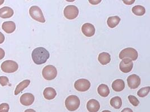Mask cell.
Returning a JSON list of instances; mask_svg holds the SVG:
<instances>
[{"label":"cell","instance_id":"cell-13","mask_svg":"<svg viewBox=\"0 0 150 112\" xmlns=\"http://www.w3.org/2000/svg\"><path fill=\"white\" fill-rule=\"evenodd\" d=\"M87 108L89 112H97L100 108V104L95 99H91L87 102Z\"/></svg>","mask_w":150,"mask_h":112},{"label":"cell","instance_id":"cell-16","mask_svg":"<svg viewBox=\"0 0 150 112\" xmlns=\"http://www.w3.org/2000/svg\"><path fill=\"white\" fill-rule=\"evenodd\" d=\"M112 88L116 92L123 91L125 88V83L122 79H117L112 83Z\"/></svg>","mask_w":150,"mask_h":112},{"label":"cell","instance_id":"cell-26","mask_svg":"<svg viewBox=\"0 0 150 112\" xmlns=\"http://www.w3.org/2000/svg\"><path fill=\"white\" fill-rule=\"evenodd\" d=\"M10 106L7 103H2L0 104V112H8Z\"/></svg>","mask_w":150,"mask_h":112},{"label":"cell","instance_id":"cell-33","mask_svg":"<svg viewBox=\"0 0 150 112\" xmlns=\"http://www.w3.org/2000/svg\"><path fill=\"white\" fill-rule=\"evenodd\" d=\"M24 112H36L34 110L32 109H28L25 111Z\"/></svg>","mask_w":150,"mask_h":112},{"label":"cell","instance_id":"cell-35","mask_svg":"<svg viewBox=\"0 0 150 112\" xmlns=\"http://www.w3.org/2000/svg\"><path fill=\"white\" fill-rule=\"evenodd\" d=\"M102 112H110V111H108V110H105V111H103Z\"/></svg>","mask_w":150,"mask_h":112},{"label":"cell","instance_id":"cell-7","mask_svg":"<svg viewBox=\"0 0 150 112\" xmlns=\"http://www.w3.org/2000/svg\"><path fill=\"white\" fill-rule=\"evenodd\" d=\"M64 15L68 20H73L79 15V10L75 5H68L64 10Z\"/></svg>","mask_w":150,"mask_h":112},{"label":"cell","instance_id":"cell-2","mask_svg":"<svg viewBox=\"0 0 150 112\" xmlns=\"http://www.w3.org/2000/svg\"><path fill=\"white\" fill-rule=\"evenodd\" d=\"M65 106L67 109L71 112L75 111L80 106L81 102L79 98L76 95H70L65 100Z\"/></svg>","mask_w":150,"mask_h":112},{"label":"cell","instance_id":"cell-9","mask_svg":"<svg viewBox=\"0 0 150 112\" xmlns=\"http://www.w3.org/2000/svg\"><path fill=\"white\" fill-rule=\"evenodd\" d=\"M133 67L132 61L129 58H124L119 64V69L124 73H129Z\"/></svg>","mask_w":150,"mask_h":112},{"label":"cell","instance_id":"cell-1","mask_svg":"<svg viewBox=\"0 0 150 112\" xmlns=\"http://www.w3.org/2000/svg\"><path fill=\"white\" fill-rule=\"evenodd\" d=\"M50 57V53L43 47H38L33 50L32 58L36 64H42L46 63Z\"/></svg>","mask_w":150,"mask_h":112},{"label":"cell","instance_id":"cell-25","mask_svg":"<svg viewBox=\"0 0 150 112\" xmlns=\"http://www.w3.org/2000/svg\"><path fill=\"white\" fill-rule=\"evenodd\" d=\"M128 99L129 100L130 103L134 106H137L139 104V101L138 100V99L133 95H129Z\"/></svg>","mask_w":150,"mask_h":112},{"label":"cell","instance_id":"cell-30","mask_svg":"<svg viewBox=\"0 0 150 112\" xmlns=\"http://www.w3.org/2000/svg\"><path fill=\"white\" fill-rule=\"evenodd\" d=\"M5 41V35L0 32V44Z\"/></svg>","mask_w":150,"mask_h":112},{"label":"cell","instance_id":"cell-28","mask_svg":"<svg viewBox=\"0 0 150 112\" xmlns=\"http://www.w3.org/2000/svg\"><path fill=\"white\" fill-rule=\"evenodd\" d=\"M5 56V52L4 50L0 48V60H2Z\"/></svg>","mask_w":150,"mask_h":112},{"label":"cell","instance_id":"cell-22","mask_svg":"<svg viewBox=\"0 0 150 112\" xmlns=\"http://www.w3.org/2000/svg\"><path fill=\"white\" fill-rule=\"evenodd\" d=\"M110 105L115 109H120L122 105V99L119 97H115L110 100Z\"/></svg>","mask_w":150,"mask_h":112},{"label":"cell","instance_id":"cell-10","mask_svg":"<svg viewBox=\"0 0 150 112\" xmlns=\"http://www.w3.org/2000/svg\"><path fill=\"white\" fill-rule=\"evenodd\" d=\"M127 83L131 89H135L140 85L141 78L136 74L131 75L127 78Z\"/></svg>","mask_w":150,"mask_h":112},{"label":"cell","instance_id":"cell-21","mask_svg":"<svg viewBox=\"0 0 150 112\" xmlns=\"http://www.w3.org/2000/svg\"><path fill=\"white\" fill-rule=\"evenodd\" d=\"M120 20V18L117 16L109 17L107 20L108 25L110 28H115L119 24Z\"/></svg>","mask_w":150,"mask_h":112},{"label":"cell","instance_id":"cell-20","mask_svg":"<svg viewBox=\"0 0 150 112\" xmlns=\"http://www.w3.org/2000/svg\"><path fill=\"white\" fill-rule=\"evenodd\" d=\"M98 94L103 97H107L110 94V89L108 85L101 84L97 88Z\"/></svg>","mask_w":150,"mask_h":112},{"label":"cell","instance_id":"cell-27","mask_svg":"<svg viewBox=\"0 0 150 112\" xmlns=\"http://www.w3.org/2000/svg\"><path fill=\"white\" fill-rule=\"evenodd\" d=\"M9 80L8 78L6 76H1L0 77V84L2 86H6L7 84H8Z\"/></svg>","mask_w":150,"mask_h":112},{"label":"cell","instance_id":"cell-5","mask_svg":"<svg viewBox=\"0 0 150 112\" xmlns=\"http://www.w3.org/2000/svg\"><path fill=\"white\" fill-rule=\"evenodd\" d=\"M29 14L32 18L36 21H39L42 23L45 22L46 20L43 16V13L41 8L37 6H33L29 9Z\"/></svg>","mask_w":150,"mask_h":112},{"label":"cell","instance_id":"cell-12","mask_svg":"<svg viewBox=\"0 0 150 112\" xmlns=\"http://www.w3.org/2000/svg\"><path fill=\"white\" fill-rule=\"evenodd\" d=\"M34 96L31 93H25L21 96L20 102L22 105L24 106L31 105L34 102Z\"/></svg>","mask_w":150,"mask_h":112},{"label":"cell","instance_id":"cell-23","mask_svg":"<svg viewBox=\"0 0 150 112\" xmlns=\"http://www.w3.org/2000/svg\"><path fill=\"white\" fill-rule=\"evenodd\" d=\"M132 11L133 13L137 16H143L146 13L145 8L141 6V5H137L132 8Z\"/></svg>","mask_w":150,"mask_h":112},{"label":"cell","instance_id":"cell-24","mask_svg":"<svg viewBox=\"0 0 150 112\" xmlns=\"http://www.w3.org/2000/svg\"><path fill=\"white\" fill-rule=\"evenodd\" d=\"M150 90V86H147V87H144L142 88L141 89H140L138 92H137V95L138 97H141V98H143L145 97L146 96H147L148 95V94L149 93Z\"/></svg>","mask_w":150,"mask_h":112},{"label":"cell","instance_id":"cell-29","mask_svg":"<svg viewBox=\"0 0 150 112\" xmlns=\"http://www.w3.org/2000/svg\"><path fill=\"white\" fill-rule=\"evenodd\" d=\"M101 2V0H98V1H95V0H92V1H89V2L90 4H91L92 5H96L98 4L99 3H100Z\"/></svg>","mask_w":150,"mask_h":112},{"label":"cell","instance_id":"cell-31","mask_svg":"<svg viewBox=\"0 0 150 112\" xmlns=\"http://www.w3.org/2000/svg\"><path fill=\"white\" fill-rule=\"evenodd\" d=\"M134 2H135V1H123V2H124V4H125L126 5H132V4H133Z\"/></svg>","mask_w":150,"mask_h":112},{"label":"cell","instance_id":"cell-14","mask_svg":"<svg viewBox=\"0 0 150 112\" xmlns=\"http://www.w3.org/2000/svg\"><path fill=\"white\" fill-rule=\"evenodd\" d=\"M14 15V10L8 6H5L0 8V18L8 19L11 18Z\"/></svg>","mask_w":150,"mask_h":112},{"label":"cell","instance_id":"cell-18","mask_svg":"<svg viewBox=\"0 0 150 112\" xmlns=\"http://www.w3.org/2000/svg\"><path fill=\"white\" fill-rule=\"evenodd\" d=\"M30 83V81L29 80H24L18 84L15 89V95H17L20 94L21 91H23L25 88L29 85Z\"/></svg>","mask_w":150,"mask_h":112},{"label":"cell","instance_id":"cell-34","mask_svg":"<svg viewBox=\"0 0 150 112\" xmlns=\"http://www.w3.org/2000/svg\"><path fill=\"white\" fill-rule=\"evenodd\" d=\"M4 0H0V6L1 5H2L4 4Z\"/></svg>","mask_w":150,"mask_h":112},{"label":"cell","instance_id":"cell-3","mask_svg":"<svg viewBox=\"0 0 150 112\" xmlns=\"http://www.w3.org/2000/svg\"><path fill=\"white\" fill-rule=\"evenodd\" d=\"M57 75V71L55 66L52 65H47L45 66L42 70V76L43 78L50 81L54 80Z\"/></svg>","mask_w":150,"mask_h":112},{"label":"cell","instance_id":"cell-19","mask_svg":"<svg viewBox=\"0 0 150 112\" xmlns=\"http://www.w3.org/2000/svg\"><path fill=\"white\" fill-rule=\"evenodd\" d=\"M98 60L103 65H106L110 63L111 61V56L107 52H103L99 54Z\"/></svg>","mask_w":150,"mask_h":112},{"label":"cell","instance_id":"cell-32","mask_svg":"<svg viewBox=\"0 0 150 112\" xmlns=\"http://www.w3.org/2000/svg\"><path fill=\"white\" fill-rule=\"evenodd\" d=\"M133 112V111L131 109H130V108H125V109H123L122 111V112Z\"/></svg>","mask_w":150,"mask_h":112},{"label":"cell","instance_id":"cell-8","mask_svg":"<svg viewBox=\"0 0 150 112\" xmlns=\"http://www.w3.org/2000/svg\"><path fill=\"white\" fill-rule=\"evenodd\" d=\"M91 87V83L88 80L81 78L76 80L74 83V88L78 91L84 92L87 91Z\"/></svg>","mask_w":150,"mask_h":112},{"label":"cell","instance_id":"cell-6","mask_svg":"<svg viewBox=\"0 0 150 112\" xmlns=\"http://www.w3.org/2000/svg\"><path fill=\"white\" fill-rule=\"evenodd\" d=\"M138 54L137 50L130 47L123 49L119 54V58L121 60L124 58H129L132 61H136L138 58Z\"/></svg>","mask_w":150,"mask_h":112},{"label":"cell","instance_id":"cell-15","mask_svg":"<svg viewBox=\"0 0 150 112\" xmlns=\"http://www.w3.org/2000/svg\"><path fill=\"white\" fill-rule=\"evenodd\" d=\"M2 28L7 34H11L15 30L16 25L13 21H5L2 24Z\"/></svg>","mask_w":150,"mask_h":112},{"label":"cell","instance_id":"cell-4","mask_svg":"<svg viewBox=\"0 0 150 112\" xmlns=\"http://www.w3.org/2000/svg\"><path fill=\"white\" fill-rule=\"evenodd\" d=\"M18 68V64L13 60L5 61L1 65V70L5 73H13L16 72Z\"/></svg>","mask_w":150,"mask_h":112},{"label":"cell","instance_id":"cell-11","mask_svg":"<svg viewBox=\"0 0 150 112\" xmlns=\"http://www.w3.org/2000/svg\"><path fill=\"white\" fill-rule=\"evenodd\" d=\"M95 28L90 23H85L83 25L82 32L83 34L87 37H91L95 34Z\"/></svg>","mask_w":150,"mask_h":112},{"label":"cell","instance_id":"cell-17","mask_svg":"<svg viewBox=\"0 0 150 112\" xmlns=\"http://www.w3.org/2000/svg\"><path fill=\"white\" fill-rule=\"evenodd\" d=\"M57 95L55 89L51 87L46 88L43 91V96L47 100H52L56 97Z\"/></svg>","mask_w":150,"mask_h":112}]
</instances>
